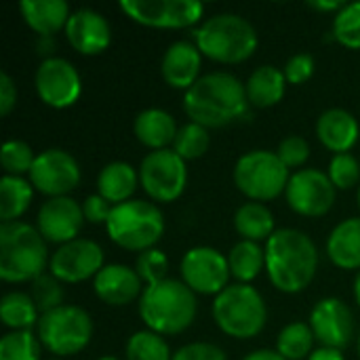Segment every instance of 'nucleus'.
<instances>
[{
    "instance_id": "f257e3e1",
    "label": "nucleus",
    "mask_w": 360,
    "mask_h": 360,
    "mask_svg": "<svg viewBox=\"0 0 360 360\" xmlns=\"http://www.w3.org/2000/svg\"><path fill=\"white\" fill-rule=\"evenodd\" d=\"M319 270L314 240L295 228H281L266 240V272L272 287L295 295L310 287Z\"/></svg>"
},
{
    "instance_id": "f03ea898",
    "label": "nucleus",
    "mask_w": 360,
    "mask_h": 360,
    "mask_svg": "<svg viewBox=\"0 0 360 360\" xmlns=\"http://www.w3.org/2000/svg\"><path fill=\"white\" fill-rule=\"evenodd\" d=\"M249 110L245 82L230 72L202 74L198 82L184 93V112L190 122L205 129H219L238 118Z\"/></svg>"
},
{
    "instance_id": "7ed1b4c3",
    "label": "nucleus",
    "mask_w": 360,
    "mask_h": 360,
    "mask_svg": "<svg viewBox=\"0 0 360 360\" xmlns=\"http://www.w3.org/2000/svg\"><path fill=\"white\" fill-rule=\"evenodd\" d=\"M198 314L196 293L177 278L150 285L139 297V316L146 329L167 338L188 331Z\"/></svg>"
},
{
    "instance_id": "20e7f679",
    "label": "nucleus",
    "mask_w": 360,
    "mask_h": 360,
    "mask_svg": "<svg viewBox=\"0 0 360 360\" xmlns=\"http://www.w3.org/2000/svg\"><path fill=\"white\" fill-rule=\"evenodd\" d=\"M194 44L217 63H243L257 51L259 38L253 23L238 13H217L194 30Z\"/></svg>"
},
{
    "instance_id": "39448f33",
    "label": "nucleus",
    "mask_w": 360,
    "mask_h": 360,
    "mask_svg": "<svg viewBox=\"0 0 360 360\" xmlns=\"http://www.w3.org/2000/svg\"><path fill=\"white\" fill-rule=\"evenodd\" d=\"M46 240L25 221L0 224V278L4 283H34L51 264Z\"/></svg>"
},
{
    "instance_id": "423d86ee",
    "label": "nucleus",
    "mask_w": 360,
    "mask_h": 360,
    "mask_svg": "<svg viewBox=\"0 0 360 360\" xmlns=\"http://www.w3.org/2000/svg\"><path fill=\"white\" fill-rule=\"evenodd\" d=\"M211 312L219 331L234 340H251L259 335L268 321L264 295L253 285L243 283H232L224 289L213 300Z\"/></svg>"
},
{
    "instance_id": "0eeeda50",
    "label": "nucleus",
    "mask_w": 360,
    "mask_h": 360,
    "mask_svg": "<svg viewBox=\"0 0 360 360\" xmlns=\"http://www.w3.org/2000/svg\"><path fill=\"white\" fill-rule=\"evenodd\" d=\"M105 232L120 249L143 253L156 249L160 243L165 234V215L154 202L133 198L112 209Z\"/></svg>"
},
{
    "instance_id": "6e6552de",
    "label": "nucleus",
    "mask_w": 360,
    "mask_h": 360,
    "mask_svg": "<svg viewBox=\"0 0 360 360\" xmlns=\"http://www.w3.org/2000/svg\"><path fill=\"white\" fill-rule=\"evenodd\" d=\"M36 335L46 352L55 359H70L80 354L93 338V321L80 306L63 304L40 316Z\"/></svg>"
},
{
    "instance_id": "1a4fd4ad",
    "label": "nucleus",
    "mask_w": 360,
    "mask_h": 360,
    "mask_svg": "<svg viewBox=\"0 0 360 360\" xmlns=\"http://www.w3.org/2000/svg\"><path fill=\"white\" fill-rule=\"evenodd\" d=\"M289 179V169L270 150H251L234 165V184L253 202L278 198L287 192Z\"/></svg>"
},
{
    "instance_id": "9d476101",
    "label": "nucleus",
    "mask_w": 360,
    "mask_h": 360,
    "mask_svg": "<svg viewBox=\"0 0 360 360\" xmlns=\"http://www.w3.org/2000/svg\"><path fill=\"white\" fill-rule=\"evenodd\" d=\"M139 184L154 202H175L188 186L186 160L173 148L150 152L139 165Z\"/></svg>"
},
{
    "instance_id": "9b49d317",
    "label": "nucleus",
    "mask_w": 360,
    "mask_h": 360,
    "mask_svg": "<svg viewBox=\"0 0 360 360\" xmlns=\"http://www.w3.org/2000/svg\"><path fill=\"white\" fill-rule=\"evenodd\" d=\"M181 281L196 295H213L217 297L224 289L230 287V264L228 255L219 253L213 247H192L184 253L179 264Z\"/></svg>"
},
{
    "instance_id": "f8f14e48",
    "label": "nucleus",
    "mask_w": 360,
    "mask_h": 360,
    "mask_svg": "<svg viewBox=\"0 0 360 360\" xmlns=\"http://www.w3.org/2000/svg\"><path fill=\"white\" fill-rule=\"evenodd\" d=\"M120 8L135 23L160 30L190 27L205 15V4L196 0H122Z\"/></svg>"
},
{
    "instance_id": "ddd939ff",
    "label": "nucleus",
    "mask_w": 360,
    "mask_h": 360,
    "mask_svg": "<svg viewBox=\"0 0 360 360\" xmlns=\"http://www.w3.org/2000/svg\"><path fill=\"white\" fill-rule=\"evenodd\" d=\"M34 86L40 101L55 110L74 105L82 95V80L78 70L63 57H44L36 68Z\"/></svg>"
},
{
    "instance_id": "4468645a",
    "label": "nucleus",
    "mask_w": 360,
    "mask_h": 360,
    "mask_svg": "<svg viewBox=\"0 0 360 360\" xmlns=\"http://www.w3.org/2000/svg\"><path fill=\"white\" fill-rule=\"evenodd\" d=\"M27 179L32 181L34 190L49 198L68 196L80 184V165L70 152L61 148H49L36 156Z\"/></svg>"
},
{
    "instance_id": "2eb2a0df",
    "label": "nucleus",
    "mask_w": 360,
    "mask_h": 360,
    "mask_svg": "<svg viewBox=\"0 0 360 360\" xmlns=\"http://www.w3.org/2000/svg\"><path fill=\"white\" fill-rule=\"evenodd\" d=\"M105 266V255L99 243L91 238H76L68 245L57 247L51 255V274L68 285H78L95 278Z\"/></svg>"
},
{
    "instance_id": "dca6fc26",
    "label": "nucleus",
    "mask_w": 360,
    "mask_h": 360,
    "mask_svg": "<svg viewBox=\"0 0 360 360\" xmlns=\"http://www.w3.org/2000/svg\"><path fill=\"white\" fill-rule=\"evenodd\" d=\"M335 186L319 169H300L287 186V202L302 217H323L335 202Z\"/></svg>"
},
{
    "instance_id": "f3484780",
    "label": "nucleus",
    "mask_w": 360,
    "mask_h": 360,
    "mask_svg": "<svg viewBox=\"0 0 360 360\" xmlns=\"http://www.w3.org/2000/svg\"><path fill=\"white\" fill-rule=\"evenodd\" d=\"M82 205L70 196L46 198L36 215V228L40 236L51 245H68L76 240L84 228Z\"/></svg>"
},
{
    "instance_id": "a211bd4d",
    "label": "nucleus",
    "mask_w": 360,
    "mask_h": 360,
    "mask_svg": "<svg viewBox=\"0 0 360 360\" xmlns=\"http://www.w3.org/2000/svg\"><path fill=\"white\" fill-rule=\"evenodd\" d=\"M310 329L325 348L346 350L354 338V314L350 306L338 297H323L310 312Z\"/></svg>"
},
{
    "instance_id": "6ab92c4d",
    "label": "nucleus",
    "mask_w": 360,
    "mask_h": 360,
    "mask_svg": "<svg viewBox=\"0 0 360 360\" xmlns=\"http://www.w3.org/2000/svg\"><path fill=\"white\" fill-rule=\"evenodd\" d=\"M63 32L72 49L86 57L101 55L112 44V25L105 15L95 8L74 11Z\"/></svg>"
},
{
    "instance_id": "aec40b11",
    "label": "nucleus",
    "mask_w": 360,
    "mask_h": 360,
    "mask_svg": "<svg viewBox=\"0 0 360 360\" xmlns=\"http://www.w3.org/2000/svg\"><path fill=\"white\" fill-rule=\"evenodd\" d=\"M143 289L146 285L141 283L135 268L124 264H108L93 278L95 295L112 308H122L133 304L135 300L141 297Z\"/></svg>"
},
{
    "instance_id": "412c9836",
    "label": "nucleus",
    "mask_w": 360,
    "mask_h": 360,
    "mask_svg": "<svg viewBox=\"0 0 360 360\" xmlns=\"http://www.w3.org/2000/svg\"><path fill=\"white\" fill-rule=\"evenodd\" d=\"M200 68H202V53L190 40H177V42H173L165 51L162 61H160L162 80L171 89H179L184 93L198 82Z\"/></svg>"
},
{
    "instance_id": "4be33fe9",
    "label": "nucleus",
    "mask_w": 360,
    "mask_h": 360,
    "mask_svg": "<svg viewBox=\"0 0 360 360\" xmlns=\"http://www.w3.org/2000/svg\"><path fill=\"white\" fill-rule=\"evenodd\" d=\"M316 137L329 152L348 154L359 143V120L344 108L325 110L316 120Z\"/></svg>"
},
{
    "instance_id": "5701e85b",
    "label": "nucleus",
    "mask_w": 360,
    "mask_h": 360,
    "mask_svg": "<svg viewBox=\"0 0 360 360\" xmlns=\"http://www.w3.org/2000/svg\"><path fill=\"white\" fill-rule=\"evenodd\" d=\"M177 131H179V127H177L173 114H169L162 108H148V110L139 112L133 122V133H135L137 141L141 146L150 148L152 152L169 150V146H173V141L177 137Z\"/></svg>"
},
{
    "instance_id": "b1692460",
    "label": "nucleus",
    "mask_w": 360,
    "mask_h": 360,
    "mask_svg": "<svg viewBox=\"0 0 360 360\" xmlns=\"http://www.w3.org/2000/svg\"><path fill=\"white\" fill-rule=\"evenodd\" d=\"M19 11L27 27L40 38H53L55 32L65 30L72 15L65 0H23Z\"/></svg>"
},
{
    "instance_id": "393cba45",
    "label": "nucleus",
    "mask_w": 360,
    "mask_h": 360,
    "mask_svg": "<svg viewBox=\"0 0 360 360\" xmlns=\"http://www.w3.org/2000/svg\"><path fill=\"white\" fill-rule=\"evenodd\" d=\"M137 186H141L139 171L124 160L108 162L97 175V194L114 207L133 200Z\"/></svg>"
},
{
    "instance_id": "a878e982",
    "label": "nucleus",
    "mask_w": 360,
    "mask_h": 360,
    "mask_svg": "<svg viewBox=\"0 0 360 360\" xmlns=\"http://www.w3.org/2000/svg\"><path fill=\"white\" fill-rule=\"evenodd\" d=\"M327 255L340 270L360 272V217L340 221L327 238Z\"/></svg>"
},
{
    "instance_id": "bb28decb",
    "label": "nucleus",
    "mask_w": 360,
    "mask_h": 360,
    "mask_svg": "<svg viewBox=\"0 0 360 360\" xmlns=\"http://www.w3.org/2000/svg\"><path fill=\"white\" fill-rule=\"evenodd\" d=\"M249 105L253 108H272L283 101L287 91L285 72L276 65H259L251 72L249 80L245 82Z\"/></svg>"
},
{
    "instance_id": "cd10ccee",
    "label": "nucleus",
    "mask_w": 360,
    "mask_h": 360,
    "mask_svg": "<svg viewBox=\"0 0 360 360\" xmlns=\"http://www.w3.org/2000/svg\"><path fill=\"white\" fill-rule=\"evenodd\" d=\"M234 228L236 232L243 236V240H268L276 228H274V215L270 211V207H266L264 202H245L236 209L234 213Z\"/></svg>"
},
{
    "instance_id": "c85d7f7f",
    "label": "nucleus",
    "mask_w": 360,
    "mask_h": 360,
    "mask_svg": "<svg viewBox=\"0 0 360 360\" xmlns=\"http://www.w3.org/2000/svg\"><path fill=\"white\" fill-rule=\"evenodd\" d=\"M34 198V186L25 177L2 175L0 179V219L2 224L19 221V217L30 209Z\"/></svg>"
},
{
    "instance_id": "c756f323",
    "label": "nucleus",
    "mask_w": 360,
    "mask_h": 360,
    "mask_svg": "<svg viewBox=\"0 0 360 360\" xmlns=\"http://www.w3.org/2000/svg\"><path fill=\"white\" fill-rule=\"evenodd\" d=\"M228 264L236 283L251 285L266 270V249L253 240H238L228 253Z\"/></svg>"
},
{
    "instance_id": "7c9ffc66",
    "label": "nucleus",
    "mask_w": 360,
    "mask_h": 360,
    "mask_svg": "<svg viewBox=\"0 0 360 360\" xmlns=\"http://www.w3.org/2000/svg\"><path fill=\"white\" fill-rule=\"evenodd\" d=\"M0 321L11 331H32L38 327L40 312L30 293L11 291L0 300Z\"/></svg>"
},
{
    "instance_id": "2f4dec72",
    "label": "nucleus",
    "mask_w": 360,
    "mask_h": 360,
    "mask_svg": "<svg viewBox=\"0 0 360 360\" xmlns=\"http://www.w3.org/2000/svg\"><path fill=\"white\" fill-rule=\"evenodd\" d=\"M314 333L308 323H289L276 338V352L287 360H308L314 352Z\"/></svg>"
},
{
    "instance_id": "473e14b6",
    "label": "nucleus",
    "mask_w": 360,
    "mask_h": 360,
    "mask_svg": "<svg viewBox=\"0 0 360 360\" xmlns=\"http://www.w3.org/2000/svg\"><path fill=\"white\" fill-rule=\"evenodd\" d=\"M124 356L127 360H173V352L162 335L143 329L129 338L124 346Z\"/></svg>"
},
{
    "instance_id": "72a5a7b5",
    "label": "nucleus",
    "mask_w": 360,
    "mask_h": 360,
    "mask_svg": "<svg viewBox=\"0 0 360 360\" xmlns=\"http://www.w3.org/2000/svg\"><path fill=\"white\" fill-rule=\"evenodd\" d=\"M209 146H211L209 129H205L196 122H186L177 131V137L173 141V152L179 154L188 162V160H196V158L205 156Z\"/></svg>"
},
{
    "instance_id": "f704fd0d",
    "label": "nucleus",
    "mask_w": 360,
    "mask_h": 360,
    "mask_svg": "<svg viewBox=\"0 0 360 360\" xmlns=\"http://www.w3.org/2000/svg\"><path fill=\"white\" fill-rule=\"evenodd\" d=\"M42 344L34 331H8L0 340V360H40Z\"/></svg>"
},
{
    "instance_id": "c9c22d12",
    "label": "nucleus",
    "mask_w": 360,
    "mask_h": 360,
    "mask_svg": "<svg viewBox=\"0 0 360 360\" xmlns=\"http://www.w3.org/2000/svg\"><path fill=\"white\" fill-rule=\"evenodd\" d=\"M36 156L38 154H34L30 143L21 139H8L0 150V165L4 169V175H15V177L30 175Z\"/></svg>"
},
{
    "instance_id": "e433bc0d",
    "label": "nucleus",
    "mask_w": 360,
    "mask_h": 360,
    "mask_svg": "<svg viewBox=\"0 0 360 360\" xmlns=\"http://www.w3.org/2000/svg\"><path fill=\"white\" fill-rule=\"evenodd\" d=\"M333 38L346 49H360V2H346L333 17Z\"/></svg>"
},
{
    "instance_id": "4c0bfd02",
    "label": "nucleus",
    "mask_w": 360,
    "mask_h": 360,
    "mask_svg": "<svg viewBox=\"0 0 360 360\" xmlns=\"http://www.w3.org/2000/svg\"><path fill=\"white\" fill-rule=\"evenodd\" d=\"M61 285L63 283L57 281L53 274H42L32 283L30 295H32L40 316L63 306V287Z\"/></svg>"
},
{
    "instance_id": "58836bf2",
    "label": "nucleus",
    "mask_w": 360,
    "mask_h": 360,
    "mask_svg": "<svg viewBox=\"0 0 360 360\" xmlns=\"http://www.w3.org/2000/svg\"><path fill=\"white\" fill-rule=\"evenodd\" d=\"M327 175H329L331 184L335 186V190H350V188L359 186L360 160L356 156H352L350 152L348 154H333Z\"/></svg>"
},
{
    "instance_id": "ea45409f",
    "label": "nucleus",
    "mask_w": 360,
    "mask_h": 360,
    "mask_svg": "<svg viewBox=\"0 0 360 360\" xmlns=\"http://www.w3.org/2000/svg\"><path fill=\"white\" fill-rule=\"evenodd\" d=\"M133 268H135V272L139 274V278H141V283L146 287L162 283L165 278H169L167 276L169 259H167V255L160 249H150V251L139 253Z\"/></svg>"
},
{
    "instance_id": "a19ab883",
    "label": "nucleus",
    "mask_w": 360,
    "mask_h": 360,
    "mask_svg": "<svg viewBox=\"0 0 360 360\" xmlns=\"http://www.w3.org/2000/svg\"><path fill=\"white\" fill-rule=\"evenodd\" d=\"M276 156L287 169H300L310 158V143L300 135H289L278 143Z\"/></svg>"
},
{
    "instance_id": "79ce46f5",
    "label": "nucleus",
    "mask_w": 360,
    "mask_h": 360,
    "mask_svg": "<svg viewBox=\"0 0 360 360\" xmlns=\"http://www.w3.org/2000/svg\"><path fill=\"white\" fill-rule=\"evenodd\" d=\"M283 72L289 84H304L314 74V57L310 53H297L285 63Z\"/></svg>"
},
{
    "instance_id": "37998d69",
    "label": "nucleus",
    "mask_w": 360,
    "mask_h": 360,
    "mask_svg": "<svg viewBox=\"0 0 360 360\" xmlns=\"http://www.w3.org/2000/svg\"><path fill=\"white\" fill-rule=\"evenodd\" d=\"M173 360H228L226 352L209 342H192L181 346L175 354Z\"/></svg>"
},
{
    "instance_id": "c03bdc74",
    "label": "nucleus",
    "mask_w": 360,
    "mask_h": 360,
    "mask_svg": "<svg viewBox=\"0 0 360 360\" xmlns=\"http://www.w3.org/2000/svg\"><path fill=\"white\" fill-rule=\"evenodd\" d=\"M82 205V213H84V219L89 221V224H108V219H110V215H112V209H114V205H110L103 196H99V194H91V196H86L84 198V202H80Z\"/></svg>"
},
{
    "instance_id": "a18cd8bd",
    "label": "nucleus",
    "mask_w": 360,
    "mask_h": 360,
    "mask_svg": "<svg viewBox=\"0 0 360 360\" xmlns=\"http://www.w3.org/2000/svg\"><path fill=\"white\" fill-rule=\"evenodd\" d=\"M17 105V86L6 72H0V114L8 116Z\"/></svg>"
},
{
    "instance_id": "49530a36",
    "label": "nucleus",
    "mask_w": 360,
    "mask_h": 360,
    "mask_svg": "<svg viewBox=\"0 0 360 360\" xmlns=\"http://www.w3.org/2000/svg\"><path fill=\"white\" fill-rule=\"evenodd\" d=\"M344 4H346V2H342V0H312V2H310L312 8H316V11H321V13L333 11L335 15L344 8Z\"/></svg>"
},
{
    "instance_id": "de8ad7c7",
    "label": "nucleus",
    "mask_w": 360,
    "mask_h": 360,
    "mask_svg": "<svg viewBox=\"0 0 360 360\" xmlns=\"http://www.w3.org/2000/svg\"><path fill=\"white\" fill-rule=\"evenodd\" d=\"M308 360H344V354H342V350H333V348L321 346V348H316V350L310 354V359Z\"/></svg>"
},
{
    "instance_id": "09e8293b",
    "label": "nucleus",
    "mask_w": 360,
    "mask_h": 360,
    "mask_svg": "<svg viewBox=\"0 0 360 360\" xmlns=\"http://www.w3.org/2000/svg\"><path fill=\"white\" fill-rule=\"evenodd\" d=\"M243 360H287L283 359L276 350H268V348H262V350H255L251 354H247Z\"/></svg>"
},
{
    "instance_id": "8fccbe9b",
    "label": "nucleus",
    "mask_w": 360,
    "mask_h": 360,
    "mask_svg": "<svg viewBox=\"0 0 360 360\" xmlns=\"http://www.w3.org/2000/svg\"><path fill=\"white\" fill-rule=\"evenodd\" d=\"M354 300H356V304H359L360 308V272H356V278H354Z\"/></svg>"
},
{
    "instance_id": "3c124183",
    "label": "nucleus",
    "mask_w": 360,
    "mask_h": 360,
    "mask_svg": "<svg viewBox=\"0 0 360 360\" xmlns=\"http://www.w3.org/2000/svg\"><path fill=\"white\" fill-rule=\"evenodd\" d=\"M97 360H118L116 356H101V359H97Z\"/></svg>"
},
{
    "instance_id": "603ef678",
    "label": "nucleus",
    "mask_w": 360,
    "mask_h": 360,
    "mask_svg": "<svg viewBox=\"0 0 360 360\" xmlns=\"http://www.w3.org/2000/svg\"><path fill=\"white\" fill-rule=\"evenodd\" d=\"M356 352H359V356H360V335H359V340H356Z\"/></svg>"
},
{
    "instance_id": "864d4df0",
    "label": "nucleus",
    "mask_w": 360,
    "mask_h": 360,
    "mask_svg": "<svg viewBox=\"0 0 360 360\" xmlns=\"http://www.w3.org/2000/svg\"><path fill=\"white\" fill-rule=\"evenodd\" d=\"M359 209H360V188H359Z\"/></svg>"
},
{
    "instance_id": "5fc2aeb1",
    "label": "nucleus",
    "mask_w": 360,
    "mask_h": 360,
    "mask_svg": "<svg viewBox=\"0 0 360 360\" xmlns=\"http://www.w3.org/2000/svg\"><path fill=\"white\" fill-rule=\"evenodd\" d=\"M49 360H65V359H49Z\"/></svg>"
}]
</instances>
